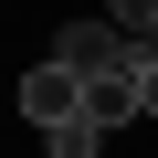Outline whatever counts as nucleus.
I'll use <instances>...</instances> for the list:
<instances>
[{
  "label": "nucleus",
  "instance_id": "1",
  "mask_svg": "<svg viewBox=\"0 0 158 158\" xmlns=\"http://www.w3.org/2000/svg\"><path fill=\"white\" fill-rule=\"evenodd\" d=\"M85 95H95V85H85V74H63V63H32V74H21V116H42V137L85 116Z\"/></svg>",
  "mask_w": 158,
  "mask_h": 158
},
{
  "label": "nucleus",
  "instance_id": "3",
  "mask_svg": "<svg viewBox=\"0 0 158 158\" xmlns=\"http://www.w3.org/2000/svg\"><path fill=\"white\" fill-rule=\"evenodd\" d=\"M42 158H106V127H95V116H74V127L42 137Z\"/></svg>",
  "mask_w": 158,
  "mask_h": 158
},
{
  "label": "nucleus",
  "instance_id": "2",
  "mask_svg": "<svg viewBox=\"0 0 158 158\" xmlns=\"http://www.w3.org/2000/svg\"><path fill=\"white\" fill-rule=\"evenodd\" d=\"M106 21L127 32V53H137V63H158V0H116Z\"/></svg>",
  "mask_w": 158,
  "mask_h": 158
}]
</instances>
